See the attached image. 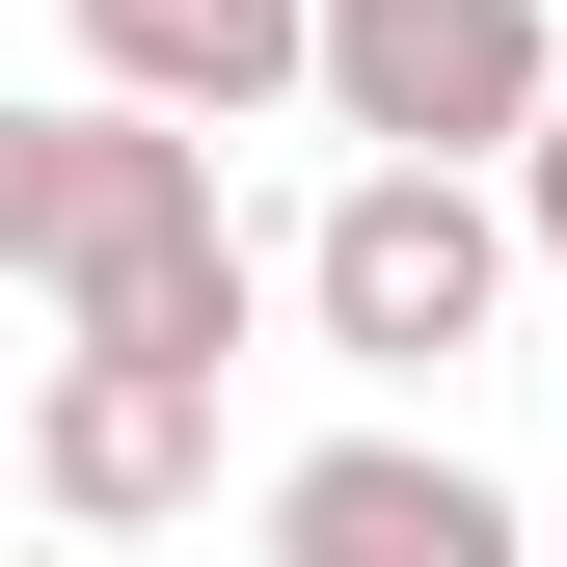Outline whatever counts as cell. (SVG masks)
<instances>
[{"instance_id": "7a4b0ae2", "label": "cell", "mask_w": 567, "mask_h": 567, "mask_svg": "<svg viewBox=\"0 0 567 567\" xmlns=\"http://www.w3.org/2000/svg\"><path fill=\"white\" fill-rule=\"evenodd\" d=\"M298 324L351 351V379H460V351L514 324V189L486 163H351L324 244H298Z\"/></svg>"}, {"instance_id": "6da1fadb", "label": "cell", "mask_w": 567, "mask_h": 567, "mask_svg": "<svg viewBox=\"0 0 567 567\" xmlns=\"http://www.w3.org/2000/svg\"><path fill=\"white\" fill-rule=\"evenodd\" d=\"M28 298L82 324V351H163V379H244V324H270V270L217 217V135H163V109H54V189H28Z\"/></svg>"}, {"instance_id": "5b68a950", "label": "cell", "mask_w": 567, "mask_h": 567, "mask_svg": "<svg viewBox=\"0 0 567 567\" xmlns=\"http://www.w3.org/2000/svg\"><path fill=\"white\" fill-rule=\"evenodd\" d=\"M270 567H540V514L433 433H324V460H270Z\"/></svg>"}, {"instance_id": "8992f818", "label": "cell", "mask_w": 567, "mask_h": 567, "mask_svg": "<svg viewBox=\"0 0 567 567\" xmlns=\"http://www.w3.org/2000/svg\"><path fill=\"white\" fill-rule=\"evenodd\" d=\"M54 28H82V82H109V109L244 135V109H298V28H324V0H54Z\"/></svg>"}, {"instance_id": "ba28073f", "label": "cell", "mask_w": 567, "mask_h": 567, "mask_svg": "<svg viewBox=\"0 0 567 567\" xmlns=\"http://www.w3.org/2000/svg\"><path fill=\"white\" fill-rule=\"evenodd\" d=\"M28 189H54V109H0V298H28Z\"/></svg>"}, {"instance_id": "3957f363", "label": "cell", "mask_w": 567, "mask_h": 567, "mask_svg": "<svg viewBox=\"0 0 567 567\" xmlns=\"http://www.w3.org/2000/svg\"><path fill=\"white\" fill-rule=\"evenodd\" d=\"M298 109L351 135V163H514V135L567 109V28H540V0H324V28H298Z\"/></svg>"}, {"instance_id": "52a82bcc", "label": "cell", "mask_w": 567, "mask_h": 567, "mask_svg": "<svg viewBox=\"0 0 567 567\" xmlns=\"http://www.w3.org/2000/svg\"><path fill=\"white\" fill-rule=\"evenodd\" d=\"M486 189H514V270H567V109H540V135H514Z\"/></svg>"}, {"instance_id": "277c9868", "label": "cell", "mask_w": 567, "mask_h": 567, "mask_svg": "<svg viewBox=\"0 0 567 567\" xmlns=\"http://www.w3.org/2000/svg\"><path fill=\"white\" fill-rule=\"evenodd\" d=\"M28 514H54V540L217 514V379H163V351H54V379H28Z\"/></svg>"}]
</instances>
